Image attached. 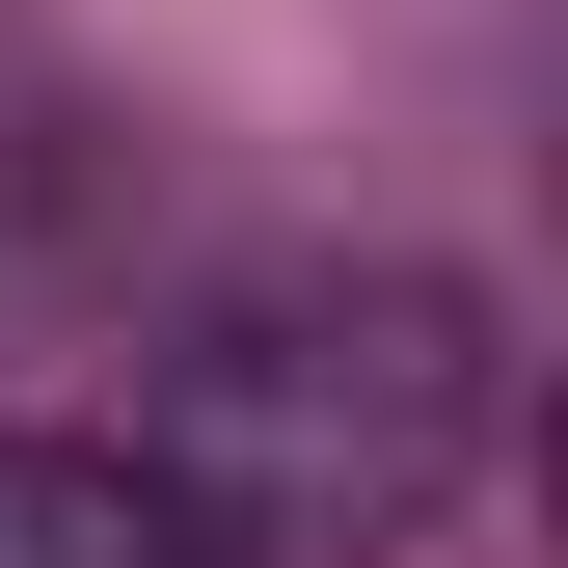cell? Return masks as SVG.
Instances as JSON below:
<instances>
[{"label": "cell", "instance_id": "6da1fadb", "mask_svg": "<svg viewBox=\"0 0 568 568\" xmlns=\"http://www.w3.org/2000/svg\"><path fill=\"white\" fill-rule=\"evenodd\" d=\"M135 487H163L217 568H406L487 460V298L406 244H298V271H217L163 352H135Z\"/></svg>", "mask_w": 568, "mask_h": 568}, {"label": "cell", "instance_id": "7a4b0ae2", "mask_svg": "<svg viewBox=\"0 0 568 568\" xmlns=\"http://www.w3.org/2000/svg\"><path fill=\"white\" fill-rule=\"evenodd\" d=\"M0 568H217L109 434H0Z\"/></svg>", "mask_w": 568, "mask_h": 568}, {"label": "cell", "instance_id": "3957f363", "mask_svg": "<svg viewBox=\"0 0 568 568\" xmlns=\"http://www.w3.org/2000/svg\"><path fill=\"white\" fill-rule=\"evenodd\" d=\"M0 244H28V190H0Z\"/></svg>", "mask_w": 568, "mask_h": 568}]
</instances>
